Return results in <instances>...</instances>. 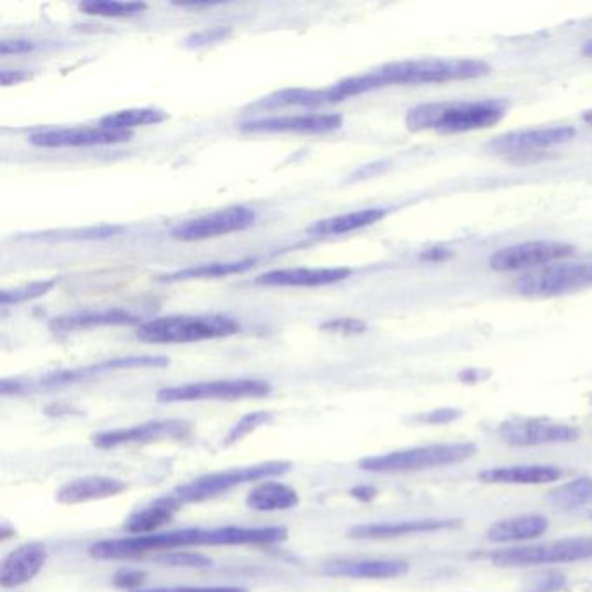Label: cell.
Segmentation results:
<instances>
[{"instance_id":"5","label":"cell","mask_w":592,"mask_h":592,"mask_svg":"<svg viewBox=\"0 0 592 592\" xmlns=\"http://www.w3.org/2000/svg\"><path fill=\"white\" fill-rule=\"evenodd\" d=\"M240 330L237 320L221 315L205 317L155 318L152 322L138 327V339L150 344H188L212 341V339L229 338Z\"/></svg>"},{"instance_id":"37","label":"cell","mask_w":592,"mask_h":592,"mask_svg":"<svg viewBox=\"0 0 592 592\" xmlns=\"http://www.w3.org/2000/svg\"><path fill=\"white\" fill-rule=\"evenodd\" d=\"M129 592H249L244 588H228V585H216V588H188V585H182V588H153V589H141L135 588Z\"/></svg>"},{"instance_id":"22","label":"cell","mask_w":592,"mask_h":592,"mask_svg":"<svg viewBox=\"0 0 592 592\" xmlns=\"http://www.w3.org/2000/svg\"><path fill=\"white\" fill-rule=\"evenodd\" d=\"M563 471L558 465L523 464L490 467L479 473L483 483L492 485H544L561 478Z\"/></svg>"},{"instance_id":"11","label":"cell","mask_w":592,"mask_h":592,"mask_svg":"<svg viewBox=\"0 0 592 592\" xmlns=\"http://www.w3.org/2000/svg\"><path fill=\"white\" fill-rule=\"evenodd\" d=\"M254 221L256 212L252 209L246 208V205H235V208L212 212L208 216L185 221L181 225L176 226L170 235L185 241L205 240V238L244 232L254 225Z\"/></svg>"},{"instance_id":"14","label":"cell","mask_w":592,"mask_h":592,"mask_svg":"<svg viewBox=\"0 0 592 592\" xmlns=\"http://www.w3.org/2000/svg\"><path fill=\"white\" fill-rule=\"evenodd\" d=\"M577 134L570 126H550V128L523 129L499 135L488 143V150L499 155L508 153L537 152L568 143Z\"/></svg>"},{"instance_id":"31","label":"cell","mask_w":592,"mask_h":592,"mask_svg":"<svg viewBox=\"0 0 592 592\" xmlns=\"http://www.w3.org/2000/svg\"><path fill=\"white\" fill-rule=\"evenodd\" d=\"M149 5L143 2H115V0H93V2H82L79 5L82 13L91 14V16L103 17H123L135 16L146 11Z\"/></svg>"},{"instance_id":"32","label":"cell","mask_w":592,"mask_h":592,"mask_svg":"<svg viewBox=\"0 0 592 592\" xmlns=\"http://www.w3.org/2000/svg\"><path fill=\"white\" fill-rule=\"evenodd\" d=\"M271 419H273V415H271L270 412H254V414L241 417V419L229 429L228 435H226L225 447L238 443V441L244 440L246 436L252 435L256 429L261 428L264 424L271 423Z\"/></svg>"},{"instance_id":"24","label":"cell","mask_w":592,"mask_h":592,"mask_svg":"<svg viewBox=\"0 0 592 592\" xmlns=\"http://www.w3.org/2000/svg\"><path fill=\"white\" fill-rule=\"evenodd\" d=\"M179 506H181V502L174 495L162 497V499L155 500L150 506H144L143 509L132 512L123 529L128 530L132 535L155 533V530L173 520L174 514L178 512Z\"/></svg>"},{"instance_id":"39","label":"cell","mask_w":592,"mask_h":592,"mask_svg":"<svg viewBox=\"0 0 592 592\" xmlns=\"http://www.w3.org/2000/svg\"><path fill=\"white\" fill-rule=\"evenodd\" d=\"M34 49V43L31 40H4L0 51L2 55H11V52L32 51Z\"/></svg>"},{"instance_id":"20","label":"cell","mask_w":592,"mask_h":592,"mask_svg":"<svg viewBox=\"0 0 592 592\" xmlns=\"http://www.w3.org/2000/svg\"><path fill=\"white\" fill-rule=\"evenodd\" d=\"M411 570V565L403 559H338L327 563L325 571L330 577L343 579H398Z\"/></svg>"},{"instance_id":"18","label":"cell","mask_w":592,"mask_h":592,"mask_svg":"<svg viewBox=\"0 0 592 592\" xmlns=\"http://www.w3.org/2000/svg\"><path fill=\"white\" fill-rule=\"evenodd\" d=\"M47 561V549L40 542L16 547L5 556L0 570V585L4 589L20 588L34 580Z\"/></svg>"},{"instance_id":"26","label":"cell","mask_w":592,"mask_h":592,"mask_svg":"<svg viewBox=\"0 0 592 592\" xmlns=\"http://www.w3.org/2000/svg\"><path fill=\"white\" fill-rule=\"evenodd\" d=\"M386 214L388 212L379 208L350 212V214H341V216L330 217V220L318 221L317 225L309 228V233H313L318 237L346 235V233L356 232V229L367 228L374 223H379V221L384 220Z\"/></svg>"},{"instance_id":"21","label":"cell","mask_w":592,"mask_h":592,"mask_svg":"<svg viewBox=\"0 0 592 592\" xmlns=\"http://www.w3.org/2000/svg\"><path fill=\"white\" fill-rule=\"evenodd\" d=\"M123 490H128V485L122 479L111 478V476H84V478L64 483L63 487L56 492V500L67 506H75V504L110 499L115 495L122 494Z\"/></svg>"},{"instance_id":"29","label":"cell","mask_w":592,"mask_h":592,"mask_svg":"<svg viewBox=\"0 0 592 592\" xmlns=\"http://www.w3.org/2000/svg\"><path fill=\"white\" fill-rule=\"evenodd\" d=\"M254 267V259H244V261H232V263H211L200 264L197 268H187V270L176 271L173 275L165 276V280H196V279H220V276L235 275L244 273Z\"/></svg>"},{"instance_id":"25","label":"cell","mask_w":592,"mask_h":592,"mask_svg":"<svg viewBox=\"0 0 592 592\" xmlns=\"http://www.w3.org/2000/svg\"><path fill=\"white\" fill-rule=\"evenodd\" d=\"M246 504L258 512L287 511L299 506V495L285 483L264 482L247 495Z\"/></svg>"},{"instance_id":"4","label":"cell","mask_w":592,"mask_h":592,"mask_svg":"<svg viewBox=\"0 0 592 592\" xmlns=\"http://www.w3.org/2000/svg\"><path fill=\"white\" fill-rule=\"evenodd\" d=\"M478 452V447L470 441L458 443L426 445L414 449L394 450L382 455H370L358 462L360 470L368 473H415V471L436 470L445 465L467 461Z\"/></svg>"},{"instance_id":"12","label":"cell","mask_w":592,"mask_h":592,"mask_svg":"<svg viewBox=\"0 0 592 592\" xmlns=\"http://www.w3.org/2000/svg\"><path fill=\"white\" fill-rule=\"evenodd\" d=\"M191 424L187 421H152V423L135 424L131 428L111 429L93 436L98 449L110 450L122 445L152 443L158 440H179L190 435Z\"/></svg>"},{"instance_id":"33","label":"cell","mask_w":592,"mask_h":592,"mask_svg":"<svg viewBox=\"0 0 592 592\" xmlns=\"http://www.w3.org/2000/svg\"><path fill=\"white\" fill-rule=\"evenodd\" d=\"M56 285V280H47V282H35V284L26 285V287L16 288V291H4L2 293V305H17L25 300L35 299V297L44 296L49 293Z\"/></svg>"},{"instance_id":"6","label":"cell","mask_w":592,"mask_h":592,"mask_svg":"<svg viewBox=\"0 0 592 592\" xmlns=\"http://www.w3.org/2000/svg\"><path fill=\"white\" fill-rule=\"evenodd\" d=\"M592 559V537L559 538V541L509 547L492 553L490 561L499 568H529L542 565H567V563Z\"/></svg>"},{"instance_id":"8","label":"cell","mask_w":592,"mask_h":592,"mask_svg":"<svg viewBox=\"0 0 592 592\" xmlns=\"http://www.w3.org/2000/svg\"><path fill=\"white\" fill-rule=\"evenodd\" d=\"M592 287V263H555L521 275L514 284L526 297H558Z\"/></svg>"},{"instance_id":"28","label":"cell","mask_w":592,"mask_h":592,"mask_svg":"<svg viewBox=\"0 0 592 592\" xmlns=\"http://www.w3.org/2000/svg\"><path fill=\"white\" fill-rule=\"evenodd\" d=\"M167 119V114L157 108H132V110L117 111V114L103 117L99 126L111 131L131 132V129L141 126H153Z\"/></svg>"},{"instance_id":"19","label":"cell","mask_w":592,"mask_h":592,"mask_svg":"<svg viewBox=\"0 0 592 592\" xmlns=\"http://www.w3.org/2000/svg\"><path fill=\"white\" fill-rule=\"evenodd\" d=\"M352 275L350 268H294V270L268 271L258 276L259 285L268 287H322L338 284Z\"/></svg>"},{"instance_id":"27","label":"cell","mask_w":592,"mask_h":592,"mask_svg":"<svg viewBox=\"0 0 592 592\" xmlns=\"http://www.w3.org/2000/svg\"><path fill=\"white\" fill-rule=\"evenodd\" d=\"M135 322L138 320L123 309H103V311H85V313L56 318L51 323V329L68 332V330L93 329V327L129 325Z\"/></svg>"},{"instance_id":"1","label":"cell","mask_w":592,"mask_h":592,"mask_svg":"<svg viewBox=\"0 0 592 592\" xmlns=\"http://www.w3.org/2000/svg\"><path fill=\"white\" fill-rule=\"evenodd\" d=\"M287 529L282 526H225V529H182L176 532L149 533L132 537L108 538L90 547L96 559L134 558L155 550L178 549L188 546H247V544H275L287 538Z\"/></svg>"},{"instance_id":"38","label":"cell","mask_w":592,"mask_h":592,"mask_svg":"<svg viewBox=\"0 0 592 592\" xmlns=\"http://www.w3.org/2000/svg\"><path fill=\"white\" fill-rule=\"evenodd\" d=\"M459 415H461V412L453 411V409H440V411H433L429 414L423 415L421 421L429 424H447L450 421L458 419Z\"/></svg>"},{"instance_id":"17","label":"cell","mask_w":592,"mask_h":592,"mask_svg":"<svg viewBox=\"0 0 592 592\" xmlns=\"http://www.w3.org/2000/svg\"><path fill=\"white\" fill-rule=\"evenodd\" d=\"M343 126V117L338 114L294 115V117H270L241 123L247 132H300V134H322L335 131Z\"/></svg>"},{"instance_id":"10","label":"cell","mask_w":592,"mask_h":592,"mask_svg":"<svg viewBox=\"0 0 592 592\" xmlns=\"http://www.w3.org/2000/svg\"><path fill=\"white\" fill-rule=\"evenodd\" d=\"M573 247L563 241L535 240L517 244L495 252L490 258L492 270L495 271H520L538 270L558 263L561 259L570 258Z\"/></svg>"},{"instance_id":"35","label":"cell","mask_w":592,"mask_h":592,"mask_svg":"<svg viewBox=\"0 0 592 592\" xmlns=\"http://www.w3.org/2000/svg\"><path fill=\"white\" fill-rule=\"evenodd\" d=\"M567 585V579L558 571H550L546 576H538L532 584L526 588V592H558Z\"/></svg>"},{"instance_id":"43","label":"cell","mask_w":592,"mask_h":592,"mask_svg":"<svg viewBox=\"0 0 592 592\" xmlns=\"http://www.w3.org/2000/svg\"><path fill=\"white\" fill-rule=\"evenodd\" d=\"M582 120H584L585 123H589V126H592V110L584 111Z\"/></svg>"},{"instance_id":"3","label":"cell","mask_w":592,"mask_h":592,"mask_svg":"<svg viewBox=\"0 0 592 592\" xmlns=\"http://www.w3.org/2000/svg\"><path fill=\"white\" fill-rule=\"evenodd\" d=\"M506 111V103L497 99L426 103L409 111L406 128L411 131H436L443 134L478 131L500 122Z\"/></svg>"},{"instance_id":"15","label":"cell","mask_w":592,"mask_h":592,"mask_svg":"<svg viewBox=\"0 0 592 592\" xmlns=\"http://www.w3.org/2000/svg\"><path fill=\"white\" fill-rule=\"evenodd\" d=\"M461 520L450 518H426V520L381 521V523H365L350 530V537L360 541H382V538L405 537L419 533L443 532V530L461 529Z\"/></svg>"},{"instance_id":"34","label":"cell","mask_w":592,"mask_h":592,"mask_svg":"<svg viewBox=\"0 0 592 592\" xmlns=\"http://www.w3.org/2000/svg\"><path fill=\"white\" fill-rule=\"evenodd\" d=\"M158 561L169 565V567L205 568L212 565L211 558L193 555V553H170V555L158 558Z\"/></svg>"},{"instance_id":"16","label":"cell","mask_w":592,"mask_h":592,"mask_svg":"<svg viewBox=\"0 0 592 592\" xmlns=\"http://www.w3.org/2000/svg\"><path fill=\"white\" fill-rule=\"evenodd\" d=\"M132 138V132L111 131L99 128L56 129L37 132L31 143L40 149H76V146H102V144L123 143Z\"/></svg>"},{"instance_id":"13","label":"cell","mask_w":592,"mask_h":592,"mask_svg":"<svg viewBox=\"0 0 592 592\" xmlns=\"http://www.w3.org/2000/svg\"><path fill=\"white\" fill-rule=\"evenodd\" d=\"M499 436L511 447H538V445L573 443L580 431L568 424L549 421H520L504 424Z\"/></svg>"},{"instance_id":"42","label":"cell","mask_w":592,"mask_h":592,"mask_svg":"<svg viewBox=\"0 0 592 592\" xmlns=\"http://www.w3.org/2000/svg\"><path fill=\"white\" fill-rule=\"evenodd\" d=\"M582 55L592 56V40L584 44V47H582Z\"/></svg>"},{"instance_id":"7","label":"cell","mask_w":592,"mask_h":592,"mask_svg":"<svg viewBox=\"0 0 592 592\" xmlns=\"http://www.w3.org/2000/svg\"><path fill=\"white\" fill-rule=\"evenodd\" d=\"M291 470H293L291 462L273 461L247 465V467H238V470L205 474V476H200V478L176 488L174 497L181 504L202 502V500L212 499L216 495L225 494V492L246 485V483L284 476Z\"/></svg>"},{"instance_id":"2","label":"cell","mask_w":592,"mask_h":592,"mask_svg":"<svg viewBox=\"0 0 592 592\" xmlns=\"http://www.w3.org/2000/svg\"><path fill=\"white\" fill-rule=\"evenodd\" d=\"M490 64L479 60H412L396 61L374 68L364 75L350 76L330 85V102L338 103L358 94L370 93L388 85L441 84L450 81H470L487 75Z\"/></svg>"},{"instance_id":"23","label":"cell","mask_w":592,"mask_h":592,"mask_svg":"<svg viewBox=\"0 0 592 592\" xmlns=\"http://www.w3.org/2000/svg\"><path fill=\"white\" fill-rule=\"evenodd\" d=\"M549 529V520L542 514H521V517L500 520L488 529L487 538L495 544L533 541Z\"/></svg>"},{"instance_id":"40","label":"cell","mask_w":592,"mask_h":592,"mask_svg":"<svg viewBox=\"0 0 592 592\" xmlns=\"http://www.w3.org/2000/svg\"><path fill=\"white\" fill-rule=\"evenodd\" d=\"M141 580H143L141 573H129L128 571L122 577H117V584L122 585V588H134V585L141 584Z\"/></svg>"},{"instance_id":"41","label":"cell","mask_w":592,"mask_h":592,"mask_svg":"<svg viewBox=\"0 0 592 592\" xmlns=\"http://www.w3.org/2000/svg\"><path fill=\"white\" fill-rule=\"evenodd\" d=\"M352 494L355 495V497H358V499L368 500L372 499L374 495H376V490L368 487H358L355 488V490H352Z\"/></svg>"},{"instance_id":"9","label":"cell","mask_w":592,"mask_h":592,"mask_svg":"<svg viewBox=\"0 0 592 592\" xmlns=\"http://www.w3.org/2000/svg\"><path fill=\"white\" fill-rule=\"evenodd\" d=\"M271 393V384L259 379H232V381L193 382V384L170 386L158 391L157 402L187 403L205 400H246L263 398Z\"/></svg>"},{"instance_id":"30","label":"cell","mask_w":592,"mask_h":592,"mask_svg":"<svg viewBox=\"0 0 592 592\" xmlns=\"http://www.w3.org/2000/svg\"><path fill=\"white\" fill-rule=\"evenodd\" d=\"M549 499L561 509L580 508L592 499V478L582 476V478L565 483L561 487L550 492Z\"/></svg>"},{"instance_id":"36","label":"cell","mask_w":592,"mask_h":592,"mask_svg":"<svg viewBox=\"0 0 592 592\" xmlns=\"http://www.w3.org/2000/svg\"><path fill=\"white\" fill-rule=\"evenodd\" d=\"M322 329L338 332V334H360L367 329V325L356 318H338V320L323 323Z\"/></svg>"}]
</instances>
